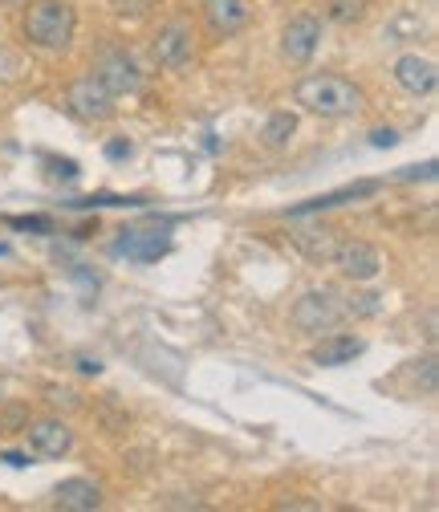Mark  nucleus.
Wrapping results in <instances>:
<instances>
[{
    "label": "nucleus",
    "instance_id": "obj_1",
    "mask_svg": "<svg viewBox=\"0 0 439 512\" xmlns=\"http://www.w3.org/2000/svg\"><path fill=\"white\" fill-rule=\"evenodd\" d=\"M293 98L318 118H350L366 110V90L338 74H305L293 86Z\"/></svg>",
    "mask_w": 439,
    "mask_h": 512
},
{
    "label": "nucleus",
    "instance_id": "obj_2",
    "mask_svg": "<svg viewBox=\"0 0 439 512\" xmlns=\"http://www.w3.org/2000/svg\"><path fill=\"white\" fill-rule=\"evenodd\" d=\"M21 33L29 45L45 53H66L78 33V13L70 0H29V9L21 17Z\"/></svg>",
    "mask_w": 439,
    "mask_h": 512
},
{
    "label": "nucleus",
    "instance_id": "obj_3",
    "mask_svg": "<svg viewBox=\"0 0 439 512\" xmlns=\"http://www.w3.org/2000/svg\"><path fill=\"white\" fill-rule=\"evenodd\" d=\"M342 317H350L346 313V297L338 289H330V285L301 293L297 305H293V326L301 334H326V330H334L342 322Z\"/></svg>",
    "mask_w": 439,
    "mask_h": 512
},
{
    "label": "nucleus",
    "instance_id": "obj_4",
    "mask_svg": "<svg viewBox=\"0 0 439 512\" xmlns=\"http://www.w3.org/2000/svg\"><path fill=\"white\" fill-rule=\"evenodd\" d=\"M114 256H127V261L135 265H155L159 256L171 252V232L159 228V224H131V228H122L114 248Z\"/></svg>",
    "mask_w": 439,
    "mask_h": 512
},
{
    "label": "nucleus",
    "instance_id": "obj_5",
    "mask_svg": "<svg viewBox=\"0 0 439 512\" xmlns=\"http://www.w3.org/2000/svg\"><path fill=\"white\" fill-rule=\"evenodd\" d=\"M66 106L82 118V122H110L114 118V94L94 78V74H82V78H74L70 82V90H66Z\"/></svg>",
    "mask_w": 439,
    "mask_h": 512
},
{
    "label": "nucleus",
    "instance_id": "obj_6",
    "mask_svg": "<svg viewBox=\"0 0 439 512\" xmlns=\"http://www.w3.org/2000/svg\"><path fill=\"white\" fill-rule=\"evenodd\" d=\"M330 261L338 265V273L346 277V281H358V285H366V281H374L383 273V256H379V248L374 244H366V240H338V248H334V256Z\"/></svg>",
    "mask_w": 439,
    "mask_h": 512
},
{
    "label": "nucleus",
    "instance_id": "obj_7",
    "mask_svg": "<svg viewBox=\"0 0 439 512\" xmlns=\"http://www.w3.org/2000/svg\"><path fill=\"white\" fill-rule=\"evenodd\" d=\"M94 78H98L114 98L139 94V90H143V74H139V66L131 61L127 49H106V53L94 61Z\"/></svg>",
    "mask_w": 439,
    "mask_h": 512
},
{
    "label": "nucleus",
    "instance_id": "obj_8",
    "mask_svg": "<svg viewBox=\"0 0 439 512\" xmlns=\"http://www.w3.org/2000/svg\"><path fill=\"white\" fill-rule=\"evenodd\" d=\"M192 57H196V33H192V25H187V21H171V25L159 29V37H155V61H159L163 70H183Z\"/></svg>",
    "mask_w": 439,
    "mask_h": 512
},
{
    "label": "nucleus",
    "instance_id": "obj_9",
    "mask_svg": "<svg viewBox=\"0 0 439 512\" xmlns=\"http://www.w3.org/2000/svg\"><path fill=\"white\" fill-rule=\"evenodd\" d=\"M391 74H395L399 90H407L411 98H427V94H435V86H439L435 61H431V57H419V53H403V57L395 61Z\"/></svg>",
    "mask_w": 439,
    "mask_h": 512
},
{
    "label": "nucleus",
    "instance_id": "obj_10",
    "mask_svg": "<svg viewBox=\"0 0 439 512\" xmlns=\"http://www.w3.org/2000/svg\"><path fill=\"white\" fill-rule=\"evenodd\" d=\"M293 248L305 256L309 265H330V256L338 248V232L322 220H313V224H297L293 228Z\"/></svg>",
    "mask_w": 439,
    "mask_h": 512
},
{
    "label": "nucleus",
    "instance_id": "obj_11",
    "mask_svg": "<svg viewBox=\"0 0 439 512\" xmlns=\"http://www.w3.org/2000/svg\"><path fill=\"white\" fill-rule=\"evenodd\" d=\"M318 41H322V25H318V17L301 13V17H293V21L285 25V33H281V53L301 66V61H309L313 53H318Z\"/></svg>",
    "mask_w": 439,
    "mask_h": 512
},
{
    "label": "nucleus",
    "instance_id": "obj_12",
    "mask_svg": "<svg viewBox=\"0 0 439 512\" xmlns=\"http://www.w3.org/2000/svg\"><path fill=\"white\" fill-rule=\"evenodd\" d=\"M25 431H29L33 452L49 456V460H61L74 447V431H70V423H61V419H33Z\"/></svg>",
    "mask_w": 439,
    "mask_h": 512
},
{
    "label": "nucleus",
    "instance_id": "obj_13",
    "mask_svg": "<svg viewBox=\"0 0 439 512\" xmlns=\"http://www.w3.org/2000/svg\"><path fill=\"white\" fill-rule=\"evenodd\" d=\"M200 13L212 37H236L248 25V5L244 0H200Z\"/></svg>",
    "mask_w": 439,
    "mask_h": 512
},
{
    "label": "nucleus",
    "instance_id": "obj_14",
    "mask_svg": "<svg viewBox=\"0 0 439 512\" xmlns=\"http://www.w3.org/2000/svg\"><path fill=\"white\" fill-rule=\"evenodd\" d=\"M53 504H57V508H66V512H90V508L102 504V488H98L90 476H70V480H61V484H57Z\"/></svg>",
    "mask_w": 439,
    "mask_h": 512
},
{
    "label": "nucleus",
    "instance_id": "obj_15",
    "mask_svg": "<svg viewBox=\"0 0 439 512\" xmlns=\"http://www.w3.org/2000/svg\"><path fill=\"white\" fill-rule=\"evenodd\" d=\"M366 350V342L362 338H354V334H330V338H322L318 346H313V366H326V370H334V366H346V362H354L358 354Z\"/></svg>",
    "mask_w": 439,
    "mask_h": 512
},
{
    "label": "nucleus",
    "instance_id": "obj_16",
    "mask_svg": "<svg viewBox=\"0 0 439 512\" xmlns=\"http://www.w3.org/2000/svg\"><path fill=\"white\" fill-rule=\"evenodd\" d=\"M374 191H379V183L362 179L354 187H342V191H330V196H318V200H305V204L289 208V216H313V212H326V208H342L346 200H362V196H374Z\"/></svg>",
    "mask_w": 439,
    "mask_h": 512
},
{
    "label": "nucleus",
    "instance_id": "obj_17",
    "mask_svg": "<svg viewBox=\"0 0 439 512\" xmlns=\"http://www.w3.org/2000/svg\"><path fill=\"white\" fill-rule=\"evenodd\" d=\"M293 131H297V118H293L289 110H277V114H269L261 139H265L269 147H285V143L293 139Z\"/></svg>",
    "mask_w": 439,
    "mask_h": 512
},
{
    "label": "nucleus",
    "instance_id": "obj_18",
    "mask_svg": "<svg viewBox=\"0 0 439 512\" xmlns=\"http://www.w3.org/2000/svg\"><path fill=\"white\" fill-rule=\"evenodd\" d=\"M326 17L338 21V25H354V21L366 17V0H330V13Z\"/></svg>",
    "mask_w": 439,
    "mask_h": 512
},
{
    "label": "nucleus",
    "instance_id": "obj_19",
    "mask_svg": "<svg viewBox=\"0 0 439 512\" xmlns=\"http://www.w3.org/2000/svg\"><path fill=\"white\" fill-rule=\"evenodd\" d=\"M346 313H354V317H374V313H383V297H379V293L346 297Z\"/></svg>",
    "mask_w": 439,
    "mask_h": 512
},
{
    "label": "nucleus",
    "instance_id": "obj_20",
    "mask_svg": "<svg viewBox=\"0 0 439 512\" xmlns=\"http://www.w3.org/2000/svg\"><path fill=\"white\" fill-rule=\"evenodd\" d=\"M21 74H25V61H21L13 49L0 45V82H17Z\"/></svg>",
    "mask_w": 439,
    "mask_h": 512
},
{
    "label": "nucleus",
    "instance_id": "obj_21",
    "mask_svg": "<svg viewBox=\"0 0 439 512\" xmlns=\"http://www.w3.org/2000/svg\"><path fill=\"white\" fill-rule=\"evenodd\" d=\"M9 224L21 228V232H45V236L53 232V220H45V216H13Z\"/></svg>",
    "mask_w": 439,
    "mask_h": 512
},
{
    "label": "nucleus",
    "instance_id": "obj_22",
    "mask_svg": "<svg viewBox=\"0 0 439 512\" xmlns=\"http://www.w3.org/2000/svg\"><path fill=\"white\" fill-rule=\"evenodd\" d=\"M49 175H57V179H78V163H74V159H49Z\"/></svg>",
    "mask_w": 439,
    "mask_h": 512
},
{
    "label": "nucleus",
    "instance_id": "obj_23",
    "mask_svg": "<svg viewBox=\"0 0 439 512\" xmlns=\"http://www.w3.org/2000/svg\"><path fill=\"white\" fill-rule=\"evenodd\" d=\"M399 143V131H391V126H379V131H370V147H395Z\"/></svg>",
    "mask_w": 439,
    "mask_h": 512
},
{
    "label": "nucleus",
    "instance_id": "obj_24",
    "mask_svg": "<svg viewBox=\"0 0 439 512\" xmlns=\"http://www.w3.org/2000/svg\"><path fill=\"white\" fill-rule=\"evenodd\" d=\"M131 151H135V147H131L127 139H110V143H106V159H131Z\"/></svg>",
    "mask_w": 439,
    "mask_h": 512
},
{
    "label": "nucleus",
    "instance_id": "obj_25",
    "mask_svg": "<svg viewBox=\"0 0 439 512\" xmlns=\"http://www.w3.org/2000/svg\"><path fill=\"white\" fill-rule=\"evenodd\" d=\"M49 403H53V407H78L82 399H78L74 391H66V387H61V391L53 387V391H49Z\"/></svg>",
    "mask_w": 439,
    "mask_h": 512
},
{
    "label": "nucleus",
    "instance_id": "obj_26",
    "mask_svg": "<svg viewBox=\"0 0 439 512\" xmlns=\"http://www.w3.org/2000/svg\"><path fill=\"white\" fill-rule=\"evenodd\" d=\"M399 179H435V163H423V167H403Z\"/></svg>",
    "mask_w": 439,
    "mask_h": 512
},
{
    "label": "nucleus",
    "instance_id": "obj_27",
    "mask_svg": "<svg viewBox=\"0 0 439 512\" xmlns=\"http://www.w3.org/2000/svg\"><path fill=\"white\" fill-rule=\"evenodd\" d=\"M78 370H82V374H102V362H98V358H86V354H82V358H78Z\"/></svg>",
    "mask_w": 439,
    "mask_h": 512
},
{
    "label": "nucleus",
    "instance_id": "obj_28",
    "mask_svg": "<svg viewBox=\"0 0 439 512\" xmlns=\"http://www.w3.org/2000/svg\"><path fill=\"white\" fill-rule=\"evenodd\" d=\"M0 460H5V464H13V468H29V456H21V452H5Z\"/></svg>",
    "mask_w": 439,
    "mask_h": 512
},
{
    "label": "nucleus",
    "instance_id": "obj_29",
    "mask_svg": "<svg viewBox=\"0 0 439 512\" xmlns=\"http://www.w3.org/2000/svg\"><path fill=\"white\" fill-rule=\"evenodd\" d=\"M9 252H13V248H9V244H5V240H0V256H9Z\"/></svg>",
    "mask_w": 439,
    "mask_h": 512
},
{
    "label": "nucleus",
    "instance_id": "obj_30",
    "mask_svg": "<svg viewBox=\"0 0 439 512\" xmlns=\"http://www.w3.org/2000/svg\"><path fill=\"white\" fill-rule=\"evenodd\" d=\"M0 5H21V0H0Z\"/></svg>",
    "mask_w": 439,
    "mask_h": 512
}]
</instances>
